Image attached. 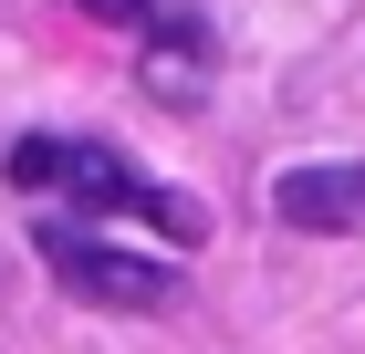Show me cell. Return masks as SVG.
Wrapping results in <instances>:
<instances>
[{
	"label": "cell",
	"mask_w": 365,
	"mask_h": 354,
	"mask_svg": "<svg viewBox=\"0 0 365 354\" xmlns=\"http://www.w3.org/2000/svg\"><path fill=\"white\" fill-rule=\"evenodd\" d=\"M53 167H63V136H21L11 146V188H53Z\"/></svg>",
	"instance_id": "5"
},
{
	"label": "cell",
	"mask_w": 365,
	"mask_h": 354,
	"mask_svg": "<svg viewBox=\"0 0 365 354\" xmlns=\"http://www.w3.org/2000/svg\"><path fill=\"white\" fill-rule=\"evenodd\" d=\"M42 261H53L63 292L105 302V313H168V302H178V271H168V261L115 250V240H94V229H42Z\"/></svg>",
	"instance_id": "1"
},
{
	"label": "cell",
	"mask_w": 365,
	"mask_h": 354,
	"mask_svg": "<svg viewBox=\"0 0 365 354\" xmlns=\"http://www.w3.org/2000/svg\"><path fill=\"white\" fill-rule=\"evenodd\" d=\"M146 83H157L168 105H188L198 83H209V42H198V31H168V42L146 53Z\"/></svg>",
	"instance_id": "4"
},
{
	"label": "cell",
	"mask_w": 365,
	"mask_h": 354,
	"mask_svg": "<svg viewBox=\"0 0 365 354\" xmlns=\"http://www.w3.org/2000/svg\"><path fill=\"white\" fill-rule=\"evenodd\" d=\"M355 229H365V209H355Z\"/></svg>",
	"instance_id": "7"
},
{
	"label": "cell",
	"mask_w": 365,
	"mask_h": 354,
	"mask_svg": "<svg viewBox=\"0 0 365 354\" xmlns=\"http://www.w3.org/2000/svg\"><path fill=\"white\" fill-rule=\"evenodd\" d=\"M84 21H115V31H136V21H146V0H84Z\"/></svg>",
	"instance_id": "6"
},
{
	"label": "cell",
	"mask_w": 365,
	"mask_h": 354,
	"mask_svg": "<svg viewBox=\"0 0 365 354\" xmlns=\"http://www.w3.org/2000/svg\"><path fill=\"white\" fill-rule=\"evenodd\" d=\"M272 209L292 219V229H355V209H365V167H292L272 188Z\"/></svg>",
	"instance_id": "3"
},
{
	"label": "cell",
	"mask_w": 365,
	"mask_h": 354,
	"mask_svg": "<svg viewBox=\"0 0 365 354\" xmlns=\"http://www.w3.org/2000/svg\"><path fill=\"white\" fill-rule=\"evenodd\" d=\"M53 188H73L84 209H105V219H146V229H168V240H198V209H188V198L125 177V157H105V146H63Z\"/></svg>",
	"instance_id": "2"
}]
</instances>
